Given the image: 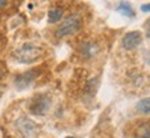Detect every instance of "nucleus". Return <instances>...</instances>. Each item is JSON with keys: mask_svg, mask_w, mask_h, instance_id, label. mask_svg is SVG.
<instances>
[{"mask_svg": "<svg viewBox=\"0 0 150 138\" xmlns=\"http://www.w3.org/2000/svg\"><path fill=\"white\" fill-rule=\"evenodd\" d=\"M80 52H81V55L84 56V58L90 59L98 52V47H96V44L91 43V41H86V43H83L81 44Z\"/></svg>", "mask_w": 150, "mask_h": 138, "instance_id": "obj_7", "label": "nucleus"}, {"mask_svg": "<svg viewBox=\"0 0 150 138\" xmlns=\"http://www.w3.org/2000/svg\"><path fill=\"white\" fill-rule=\"evenodd\" d=\"M137 109L139 112H142V114H150V96L138 101Z\"/></svg>", "mask_w": 150, "mask_h": 138, "instance_id": "obj_11", "label": "nucleus"}, {"mask_svg": "<svg viewBox=\"0 0 150 138\" xmlns=\"http://www.w3.org/2000/svg\"><path fill=\"white\" fill-rule=\"evenodd\" d=\"M141 10L143 11V13H150V3L149 4H143L141 7Z\"/></svg>", "mask_w": 150, "mask_h": 138, "instance_id": "obj_13", "label": "nucleus"}, {"mask_svg": "<svg viewBox=\"0 0 150 138\" xmlns=\"http://www.w3.org/2000/svg\"><path fill=\"white\" fill-rule=\"evenodd\" d=\"M51 105V98L48 94H37L36 97L32 100V104H30V112H32L33 115H44L47 111H48V108Z\"/></svg>", "mask_w": 150, "mask_h": 138, "instance_id": "obj_3", "label": "nucleus"}, {"mask_svg": "<svg viewBox=\"0 0 150 138\" xmlns=\"http://www.w3.org/2000/svg\"><path fill=\"white\" fill-rule=\"evenodd\" d=\"M145 29H146V36H147V38H150V19H147V21H146Z\"/></svg>", "mask_w": 150, "mask_h": 138, "instance_id": "obj_12", "label": "nucleus"}, {"mask_svg": "<svg viewBox=\"0 0 150 138\" xmlns=\"http://www.w3.org/2000/svg\"><path fill=\"white\" fill-rule=\"evenodd\" d=\"M66 138H76V137H66Z\"/></svg>", "mask_w": 150, "mask_h": 138, "instance_id": "obj_15", "label": "nucleus"}, {"mask_svg": "<svg viewBox=\"0 0 150 138\" xmlns=\"http://www.w3.org/2000/svg\"><path fill=\"white\" fill-rule=\"evenodd\" d=\"M142 43L141 31H129L123 37V47L125 49H135Z\"/></svg>", "mask_w": 150, "mask_h": 138, "instance_id": "obj_6", "label": "nucleus"}, {"mask_svg": "<svg viewBox=\"0 0 150 138\" xmlns=\"http://www.w3.org/2000/svg\"><path fill=\"white\" fill-rule=\"evenodd\" d=\"M43 55V49L32 43H25L22 47H19L15 52H14V59L19 63L28 64V63H33L39 60Z\"/></svg>", "mask_w": 150, "mask_h": 138, "instance_id": "obj_1", "label": "nucleus"}, {"mask_svg": "<svg viewBox=\"0 0 150 138\" xmlns=\"http://www.w3.org/2000/svg\"><path fill=\"white\" fill-rule=\"evenodd\" d=\"M15 126H17V129L21 131V134H22V135H25V137L32 135V134L36 131V129H37L36 123H35V122H32V120L29 119V118H26V116L19 118V119L17 120Z\"/></svg>", "mask_w": 150, "mask_h": 138, "instance_id": "obj_5", "label": "nucleus"}, {"mask_svg": "<svg viewBox=\"0 0 150 138\" xmlns=\"http://www.w3.org/2000/svg\"><path fill=\"white\" fill-rule=\"evenodd\" d=\"M132 138H150V125L149 123H143V125L139 126Z\"/></svg>", "mask_w": 150, "mask_h": 138, "instance_id": "obj_8", "label": "nucleus"}, {"mask_svg": "<svg viewBox=\"0 0 150 138\" xmlns=\"http://www.w3.org/2000/svg\"><path fill=\"white\" fill-rule=\"evenodd\" d=\"M39 74H40L39 70H29V71H25L22 74H18L15 77V88L18 90L26 89L28 86L39 77Z\"/></svg>", "mask_w": 150, "mask_h": 138, "instance_id": "obj_4", "label": "nucleus"}, {"mask_svg": "<svg viewBox=\"0 0 150 138\" xmlns=\"http://www.w3.org/2000/svg\"><path fill=\"white\" fill-rule=\"evenodd\" d=\"M117 11L120 14H123L124 17H134V10H132V7H131V4L129 3H125V1H121L120 4L117 6Z\"/></svg>", "mask_w": 150, "mask_h": 138, "instance_id": "obj_10", "label": "nucleus"}, {"mask_svg": "<svg viewBox=\"0 0 150 138\" xmlns=\"http://www.w3.org/2000/svg\"><path fill=\"white\" fill-rule=\"evenodd\" d=\"M145 56H146V60H147V63L150 64V51H149V52H146Z\"/></svg>", "mask_w": 150, "mask_h": 138, "instance_id": "obj_14", "label": "nucleus"}, {"mask_svg": "<svg viewBox=\"0 0 150 138\" xmlns=\"http://www.w3.org/2000/svg\"><path fill=\"white\" fill-rule=\"evenodd\" d=\"M62 15H64V10L62 8H51L48 11V22L57 23L58 21L62 19Z\"/></svg>", "mask_w": 150, "mask_h": 138, "instance_id": "obj_9", "label": "nucleus"}, {"mask_svg": "<svg viewBox=\"0 0 150 138\" xmlns=\"http://www.w3.org/2000/svg\"><path fill=\"white\" fill-rule=\"evenodd\" d=\"M80 26H81V17L79 14H70L69 17H66L64 19V22L57 27L55 37L57 38H64V37L72 36L76 31H79Z\"/></svg>", "mask_w": 150, "mask_h": 138, "instance_id": "obj_2", "label": "nucleus"}]
</instances>
